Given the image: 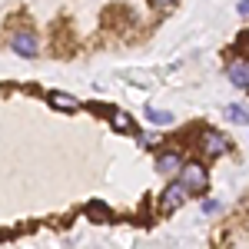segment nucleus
<instances>
[{
	"label": "nucleus",
	"mask_w": 249,
	"mask_h": 249,
	"mask_svg": "<svg viewBox=\"0 0 249 249\" xmlns=\"http://www.w3.org/2000/svg\"><path fill=\"white\" fill-rule=\"evenodd\" d=\"M176 173H179V186L186 193H206V186H210V176H206L203 163H183Z\"/></svg>",
	"instance_id": "f257e3e1"
},
{
	"label": "nucleus",
	"mask_w": 249,
	"mask_h": 249,
	"mask_svg": "<svg viewBox=\"0 0 249 249\" xmlns=\"http://www.w3.org/2000/svg\"><path fill=\"white\" fill-rule=\"evenodd\" d=\"M226 150H230V143H226L223 133H216V130H206L203 133V153L206 156H219V153H226Z\"/></svg>",
	"instance_id": "f03ea898"
},
{
	"label": "nucleus",
	"mask_w": 249,
	"mask_h": 249,
	"mask_svg": "<svg viewBox=\"0 0 249 249\" xmlns=\"http://www.w3.org/2000/svg\"><path fill=\"white\" fill-rule=\"evenodd\" d=\"M10 47L17 50L20 57H34V53H37V40H34V34H14V37H10Z\"/></svg>",
	"instance_id": "7ed1b4c3"
},
{
	"label": "nucleus",
	"mask_w": 249,
	"mask_h": 249,
	"mask_svg": "<svg viewBox=\"0 0 249 249\" xmlns=\"http://www.w3.org/2000/svg\"><path fill=\"white\" fill-rule=\"evenodd\" d=\"M183 199H186V190H183L179 183H173L170 190L163 193V199H160V203H163V210H166V213H173L179 203H183Z\"/></svg>",
	"instance_id": "20e7f679"
},
{
	"label": "nucleus",
	"mask_w": 249,
	"mask_h": 249,
	"mask_svg": "<svg viewBox=\"0 0 249 249\" xmlns=\"http://www.w3.org/2000/svg\"><path fill=\"white\" fill-rule=\"evenodd\" d=\"M230 80L236 83V87L249 90V63H232L230 67Z\"/></svg>",
	"instance_id": "39448f33"
},
{
	"label": "nucleus",
	"mask_w": 249,
	"mask_h": 249,
	"mask_svg": "<svg viewBox=\"0 0 249 249\" xmlns=\"http://www.w3.org/2000/svg\"><path fill=\"white\" fill-rule=\"evenodd\" d=\"M179 166H183L179 153H163L160 160H156V170H160V173H176Z\"/></svg>",
	"instance_id": "423d86ee"
},
{
	"label": "nucleus",
	"mask_w": 249,
	"mask_h": 249,
	"mask_svg": "<svg viewBox=\"0 0 249 249\" xmlns=\"http://www.w3.org/2000/svg\"><path fill=\"white\" fill-rule=\"evenodd\" d=\"M146 116H150V123H156V126H170L173 123V113L170 110H160V107H146Z\"/></svg>",
	"instance_id": "0eeeda50"
},
{
	"label": "nucleus",
	"mask_w": 249,
	"mask_h": 249,
	"mask_svg": "<svg viewBox=\"0 0 249 249\" xmlns=\"http://www.w3.org/2000/svg\"><path fill=\"white\" fill-rule=\"evenodd\" d=\"M50 107H57V110H77L80 103L67 93H50Z\"/></svg>",
	"instance_id": "6e6552de"
},
{
	"label": "nucleus",
	"mask_w": 249,
	"mask_h": 249,
	"mask_svg": "<svg viewBox=\"0 0 249 249\" xmlns=\"http://www.w3.org/2000/svg\"><path fill=\"white\" fill-rule=\"evenodd\" d=\"M87 216H93L100 223H110V219H113V213L107 210V203H90V206H87Z\"/></svg>",
	"instance_id": "1a4fd4ad"
},
{
	"label": "nucleus",
	"mask_w": 249,
	"mask_h": 249,
	"mask_svg": "<svg viewBox=\"0 0 249 249\" xmlns=\"http://www.w3.org/2000/svg\"><path fill=\"white\" fill-rule=\"evenodd\" d=\"M110 120H113V130H120V133H130V130H133V120H130V113H113Z\"/></svg>",
	"instance_id": "9d476101"
},
{
	"label": "nucleus",
	"mask_w": 249,
	"mask_h": 249,
	"mask_svg": "<svg viewBox=\"0 0 249 249\" xmlns=\"http://www.w3.org/2000/svg\"><path fill=\"white\" fill-rule=\"evenodd\" d=\"M226 113H230V120H236V123H246V120H249V110H246V107H239V103L226 107Z\"/></svg>",
	"instance_id": "9b49d317"
},
{
	"label": "nucleus",
	"mask_w": 249,
	"mask_h": 249,
	"mask_svg": "<svg viewBox=\"0 0 249 249\" xmlns=\"http://www.w3.org/2000/svg\"><path fill=\"white\" fill-rule=\"evenodd\" d=\"M126 80H133V83H153V77H146V73H126Z\"/></svg>",
	"instance_id": "f8f14e48"
},
{
	"label": "nucleus",
	"mask_w": 249,
	"mask_h": 249,
	"mask_svg": "<svg viewBox=\"0 0 249 249\" xmlns=\"http://www.w3.org/2000/svg\"><path fill=\"white\" fill-rule=\"evenodd\" d=\"M140 140H143V146H156V136L153 133H143Z\"/></svg>",
	"instance_id": "ddd939ff"
},
{
	"label": "nucleus",
	"mask_w": 249,
	"mask_h": 249,
	"mask_svg": "<svg viewBox=\"0 0 249 249\" xmlns=\"http://www.w3.org/2000/svg\"><path fill=\"white\" fill-rule=\"evenodd\" d=\"M203 210H206V213H219V203H216V199H210V203H206Z\"/></svg>",
	"instance_id": "4468645a"
},
{
	"label": "nucleus",
	"mask_w": 249,
	"mask_h": 249,
	"mask_svg": "<svg viewBox=\"0 0 249 249\" xmlns=\"http://www.w3.org/2000/svg\"><path fill=\"white\" fill-rule=\"evenodd\" d=\"M239 14H243V17H249V0H239Z\"/></svg>",
	"instance_id": "2eb2a0df"
},
{
	"label": "nucleus",
	"mask_w": 249,
	"mask_h": 249,
	"mask_svg": "<svg viewBox=\"0 0 249 249\" xmlns=\"http://www.w3.org/2000/svg\"><path fill=\"white\" fill-rule=\"evenodd\" d=\"M153 7H166V3H176V0H150Z\"/></svg>",
	"instance_id": "dca6fc26"
}]
</instances>
